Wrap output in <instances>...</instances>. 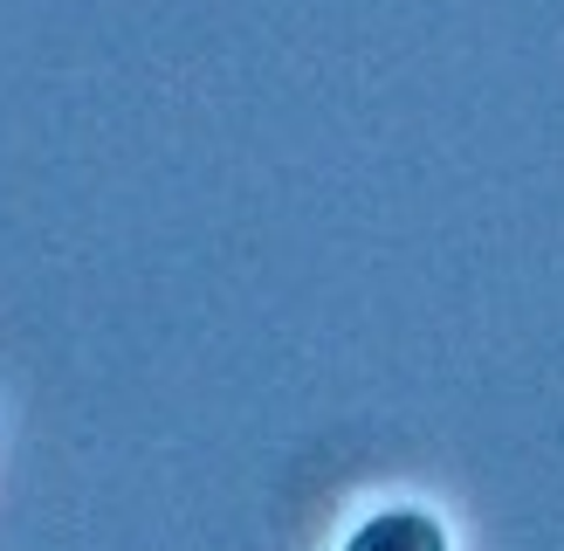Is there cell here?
I'll use <instances>...</instances> for the list:
<instances>
[{
  "mask_svg": "<svg viewBox=\"0 0 564 551\" xmlns=\"http://www.w3.org/2000/svg\"><path fill=\"white\" fill-rule=\"evenodd\" d=\"M345 551H447V531L427 510H379L345 538Z\"/></svg>",
  "mask_w": 564,
  "mask_h": 551,
  "instance_id": "6da1fadb",
  "label": "cell"
}]
</instances>
